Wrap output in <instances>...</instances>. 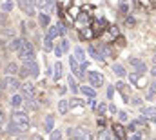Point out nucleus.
I'll list each match as a JSON object with an SVG mask.
<instances>
[{"instance_id":"nucleus-1","label":"nucleus","mask_w":156,"mask_h":140,"mask_svg":"<svg viewBox=\"0 0 156 140\" xmlns=\"http://www.w3.org/2000/svg\"><path fill=\"white\" fill-rule=\"evenodd\" d=\"M18 57H20V60H22L24 64L35 60V47H33V44L27 42V40H24V42H22V47L18 49Z\"/></svg>"},{"instance_id":"nucleus-2","label":"nucleus","mask_w":156,"mask_h":140,"mask_svg":"<svg viewBox=\"0 0 156 140\" xmlns=\"http://www.w3.org/2000/svg\"><path fill=\"white\" fill-rule=\"evenodd\" d=\"M11 122L16 124V127L20 129V133H26V131L29 129V118H27V113H24V111H16V113H13Z\"/></svg>"},{"instance_id":"nucleus-3","label":"nucleus","mask_w":156,"mask_h":140,"mask_svg":"<svg viewBox=\"0 0 156 140\" xmlns=\"http://www.w3.org/2000/svg\"><path fill=\"white\" fill-rule=\"evenodd\" d=\"M2 89H9V91H16V89H20V80L16 78V76H9V75H5V78L2 80Z\"/></svg>"},{"instance_id":"nucleus-4","label":"nucleus","mask_w":156,"mask_h":140,"mask_svg":"<svg viewBox=\"0 0 156 140\" xmlns=\"http://www.w3.org/2000/svg\"><path fill=\"white\" fill-rule=\"evenodd\" d=\"M18 6L27 17H35V0H18Z\"/></svg>"},{"instance_id":"nucleus-5","label":"nucleus","mask_w":156,"mask_h":140,"mask_svg":"<svg viewBox=\"0 0 156 140\" xmlns=\"http://www.w3.org/2000/svg\"><path fill=\"white\" fill-rule=\"evenodd\" d=\"M89 82H91V86L93 87H100L102 84H104V75L100 73V71H89Z\"/></svg>"},{"instance_id":"nucleus-6","label":"nucleus","mask_w":156,"mask_h":140,"mask_svg":"<svg viewBox=\"0 0 156 140\" xmlns=\"http://www.w3.org/2000/svg\"><path fill=\"white\" fill-rule=\"evenodd\" d=\"M129 64L136 69V73H140V75L147 73V66H145V62L140 60V58H129Z\"/></svg>"},{"instance_id":"nucleus-7","label":"nucleus","mask_w":156,"mask_h":140,"mask_svg":"<svg viewBox=\"0 0 156 140\" xmlns=\"http://www.w3.org/2000/svg\"><path fill=\"white\" fill-rule=\"evenodd\" d=\"M24 66H26V69H27V75H29V76H33V78H37V76H38L40 69H38V64H37L35 60H31V62H26Z\"/></svg>"},{"instance_id":"nucleus-8","label":"nucleus","mask_w":156,"mask_h":140,"mask_svg":"<svg viewBox=\"0 0 156 140\" xmlns=\"http://www.w3.org/2000/svg\"><path fill=\"white\" fill-rule=\"evenodd\" d=\"M73 137H75L76 140H91L89 131H87V129H83V127H76V129L73 131Z\"/></svg>"},{"instance_id":"nucleus-9","label":"nucleus","mask_w":156,"mask_h":140,"mask_svg":"<svg viewBox=\"0 0 156 140\" xmlns=\"http://www.w3.org/2000/svg\"><path fill=\"white\" fill-rule=\"evenodd\" d=\"M69 66H71V69H73V73H75V76H76V78H83V73H82L80 66H78V60L75 58V57H71V58H69Z\"/></svg>"},{"instance_id":"nucleus-10","label":"nucleus","mask_w":156,"mask_h":140,"mask_svg":"<svg viewBox=\"0 0 156 140\" xmlns=\"http://www.w3.org/2000/svg\"><path fill=\"white\" fill-rule=\"evenodd\" d=\"M20 89H22V95H24V97H33V95H35V86H33V84H29V82L22 84V86H20Z\"/></svg>"},{"instance_id":"nucleus-11","label":"nucleus","mask_w":156,"mask_h":140,"mask_svg":"<svg viewBox=\"0 0 156 140\" xmlns=\"http://www.w3.org/2000/svg\"><path fill=\"white\" fill-rule=\"evenodd\" d=\"M18 71H20V68H18V64H15V62H9V64L4 68V73L9 75V76H15Z\"/></svg>"},{"instance_id":"nucleus-12","label":"nucleus","mask_w":156,"mask_h":140,"mask_svg":"<svg viewBox=\"0 0 156 140\" xmlns=\"http://www.w3.org/2000/svg\"><path fill=\"white\" fill-rule=\"evenodd\" d=\"M44 129H45L47 133H51V131L55 129V116H53V115H47V116H45V120H44Z\"/></svg>"},{"instance_id":"nucleus-13","label":"nucleus","mask_w":156,"mask_h":140,"mask_svg":"<svg viewBox=\"0 0 156 140\" xmlns=\"http://www.w3.org/2000/svg\"><path fill=\"white\" fill-rule=\"evenodd\" d=\"M22 42H24L22 38H13V40L7 44V49H9V51H16V53H18V49L22 47Z\"/></svg>"},{"instance_id":"nucleus-14","label":"nucleus","mask_w":156,"mask_h":140,"mask_svg":"<svg viewBox=\"0 0 156 140\" xmlns=\"http://www.w3.org/2000/svg\"><path fill=\"white\" fill-rule=\"evenodd\" d=\"M58 35H62V29H60V26H51L49 29H47V38H51V40H55Z\"/></svg>"},{"instance_id":"nucleus-15","label":"nucleus","mask_w":156,"mask_h":140,"mask_svg":"<svg viewBox=\"0 0 156 140\" xmlns=\"http://www.w3.org/2000/svg\"><path fill=\"white\" fill-rule=\"evenodd\" d=\"M9 104H11V107H20V105L24 104V95H13L11 97V100H9Z\"/></svg>"},{"instance_id":"nucleus-16","label":"nucleus","mask_w":156,"mask_h":140,"mask_svg":"<svg viewBox=\"0 0 156 140\" xmlns=\"http://www.w3.org/2000/svg\"><path fill=\"white\" fill-rule=\"evenodd\" d=\"M80 91H82V95H83V97H87V98H94V97H96V91H94L93 87L80 86Z\"/></svg>"},{"instance_id":"nucleus-17","label":"nucleus","mask_w":156,"mask_h":140,"mask_svg":"<svg viewBox=\"0 0 156 140\" xmlns=\"http://www.w3.org/2000/svg\"><path fill=\"white\" fill-rule=\"evenodd\" d=\"M89 55H91L96 62H104V60H105V58H104V55H102V53H98L93 46H89Z\"/></svg>"},{"instance_id":"nucleus-18","label":"nucleus","mask_w":156,"mask_h":140,"mask_svg":"<svg viewBox=\"0 0 156 140\" xmlns=\"http://www.w3.org/2000/svg\"><path fill=\"white\" fill-rule=\"evenodd\" d=\"M113 131H115V135H116V138H125V129H123V127H122V126H120V124H115V126H113Z\"/></svg>"},{"instance_id":"nucleus-19","label":"nucleus","mask_w":156,"mask_h":140,"mask_svg":"<svg viewBox=\"0 0 156 140\" xmlns=\"http://www.w3.org/2000/svg\"><path fill=\"white\" fill-rule=\"evenodd\" d=\"M13 7H15V2H13V0H5V2L0 6V9H2L4 13H11V11H13Z\"/></svg>"},{"instance_id":"nucleus-20","label":"nucleus","mask_w":156,"mask_h":140,"mask_svg":"<svg viewBox=\"0 0 156 140\" xmlns=\"http://www.w3.org/2000/svg\"><path fill=\"white\" fill-rule=\"evenodd\" d=\"M113 73H115L116 76H120V78L127 75V73H125V68H123V66H120V64H113Z\"/></svg>"},{"instance_id":"nucleus-21","label":"nucleus","mask_w":156,"mask_h":140,"mask_svg":"<svg viewBox=\"0 0 156 140\" xmlns=\"http://www.w3.org/2000/svg\"><path fill=\"white\" fill-rule=\"evenodd\" d=\"M58 111H60V115H66L69 111V100H60L58 102Z\"/></svg>"},{"instance_id":"nucleus-22","label":"nucleus","mask_w":156,"mask_h":140,"mask_svg":"<svg viewBox=\"0 0 156 140\" xmlns=\"http://www.w3.org/2000/svg\"><path fill=\"white\" fill-rule=\"evenodd\" d=\"M38 24L42 26V28H47V26H49V15L40 13V15H38Z\"/></svg>"},{"instance_id":"nucleus-23","label":"nucleus","mask_w":156,"mask_h":140,"mask_svg":"<svg viewBox=\"0 0 156 140\" xmlns=\"http://www.w3.org/2000/svg\"><path fill=\"white\" fill-rule=\"evenodd\" d=\"M142 115L153 118V116H156V107H153V105H151V107H142Z\"/></svg>"},{"instance_id":"nucleus-24","label":"nucleus","mask_w":156,"mask_h":140,"mask_svg":"<svg viewBox=\"0 0 156 140\" xmlns=\"http://www.w3.org/2000/svg\"><path fill=\"white\" fill-rule=\"evenodd\" d=\"M75 58H76V60H80V62H85V53H83V49H82L80 46L75 49Z\"/></svg>"},{"instance_id":"nucleus-25","label":"nucleus","mask_w":156,"mask_h":140,"mask_svg":"<svg viewBox=\"0 0 156 140\" xmlns=\"http://www.w3.org/2000/svg\"><path fill=\"white\" fill-rule=\"evenodd\" d=\"M53 49H55V46H53V40L45 36V38H44V51H47V53H49V51H53Z\"/></svg>"},{"instance_id":"nucleus-26","label":"nucleus","mask_w":156,"mask_h":140,"mask_svg":"<svg viewBox=\"0 0 156 140\" xmlns=\"http://www.w3.org/2000/svg\"><path fill=\"white\" fill-rule=\"evenodd\" d=\"M60 76H62V64H60V62H56V64H55V73H53V78H55V80H58Z\"/></svg>"},{"instance_id":"nucleus-27","label":"nucleus","mask_w":156,"mask_h":140,"mask_svg":"<svg viewBox=\"0 0 156 140\" xmlns=\"http://www.w3.org/2000/svg\"><path fill=\"white\" fill-rule=\"evenodd\" d=\"M58 46L62 47V51H64V53H67V51H69V40H67V38H62V40L58 42Z\"/></svg>"},{"instance_id":"nucleus-28","label":"nucleus","mask_w":156,"mask_h":140,"mask_svg":"<svg viewBox=\"0 0 156 140\" xmlns=\"http://www.w3.org/2000/svg\"><path fill=\"white\" fill-rule=\"evenodd\" d=\"M96 140H113V138L109 137V133H107V131H104V129H102V131H98Z\"/></svg>"},{"instance_id":"nucleus-29","label":"nucleus","mask_w":156,"mask_h":140,"mask_svg":"<svg viewBox=\"0 0 156 140\" xmlns=\"http://www.w3.org/2000/svg\"><path fill=\"white\" fill-rule=\"evenodd\" d=\"M69 86H71V91H73V93H78L76 80H75V76H71V75H69Z\"/></svg>"},{"instance_id":"nucleus-30","label":"nucleus","mask_w":156,"mask_h":140,"mask_svg":"<svg viewBox=\"0 0 156 140\" xmlns=\"http://www.w3.org/2000/svg\"><path fill=\"white\" fill-rule=\"evenodd\" d=\"M154 95H156V80L153 82V84H151V86H149V93H147V98H153Z\"/></svg>"},{"instance_id":"nucleus-31","label":"nucleus","mask_w":156,"mask_h":140,"mask_svg":"<svg viewBox=\"0 0 156 140\" xmlns=\"http://www.w3.org/2000/svg\"><path fill=\"white\" fill-rule=\"evenodd\" d=\"M51 140H62V131L53 129V131H51Z\"/></svg>"},{"instance_id":"nucleus-32","label":"nucleus","mask_w":156,"mask_h":140,"mask_svg":"<svg viewBox=\"0 0 156 140\" xmlns=\"http://www.w3.org/2000/svg\"><path fill=\"white\" fill-rule=\"evenodd\" d=\"M120 9L123 13H129V0H120Z\"/></svg>"},{"instance_id":"nucleus-33","label":"nucleus","mask_w":156,"mask_h":140,"mask_svg":"<svg viewBox=\"0 0 156 140\" xmlns=\"http://www.w3.org/2000/svg\"><path fill=\"white\" fill-rule=\"evenodd\" d=\"M9 133H11V135H16V133H20V129L16 127V124H13V122L9 124Z\"/></svg>"},{"instance_id":"nucleus-34","label":"nucleus","mask_w":156,"mask_h":140,"mask_svg":"<svg viewBox=\"0 0 156 140\" xmlns=\"http://www.w3.org/2000/svg\"><path fill=\"white\" fill-rule=\"evenodd\" d=\"M118 116H120V120H122V122H127V120H129V115H127L125 111H120V113H118Z\"/></svg>"},{"instance_id":"nucleus-35","label":"nucleus","mask_w":156,"mask_h":140,"mask_svg":"<svg viewBox=\"0 0 156 140\" xmlns=\"http://www.w3.org/2000/svg\"><path fill=\"white\" fill-rule=\"evenodd\" d=\"M53 51H55V55H56V57H62V55H64V51H62V47H60L58 44H56V47H55Z\"/></svg>"},{"instance_id":"nucleus-36","label":"nucleus","mask_w":156,"mask_h":140,"mask_svg":"<svg viewBox=\"0 0 156 140\" xmlns=\"http://www.w3.org/2000/svg\"><path fill=\"white\" fill-rule=\"evenodd\" d=\"M127 140H142V135H140V133H134V135L127 137Z\"/></svg>"},{"instance_id":"nucleus-37","label":"nucleus","mask_w":156,"mask_h":140,"mask_svg":"<svg viewBox=\"0 0 156 140\" xmlns=\"http://www.w3.org/2000/svg\"><path fill=\"white\" fill-rule=\"evenodd\" d=\"M113 93H115V86H111V87L107 89V98H113Z\"/></svg>"},{"instance_id":"nucleus-38","label":"nucleus","mask_w":156,"mask_h":140,"mask_svg":"<svg viewBox=\"0 0 156 140\" xmlns=\"http://www.w3.org/2000/svg\"><path fill=\"white\" fill-rule=\"evenodd\" d=\"M96 109H98V113H100V115H104V113H105V104H100Z\"/></svg>"},{"instance_id":"nucleus-39","label":"nucleus","mask_w":156,"mask_h":140,"mask_svg":"<svg viewBox=\"0 0 156 140\" xmlns=\"http://www.w3.org/2000/svg\"><path fill=\"white\" fill-rule=\"evenodd\" d=\"M151 76H153V78H156V64H154V68L151 69Z\"/></svg>"},{"instance_id":"nucleus-40","label":"nucleus","mask_w":156,"mask_h":140,"mask_svg":"<svg viewBox=\"0 0 156 140\" xmlns=\"http://www.w3.org/2000/svg\"><path fill=\"white\" fill-rule=\"evenodd\" d=\"M109 109H111V113H116V107H115V104L109 105Z\"/></svg>"},{"instance_id":"nucleus-41","label":"nucleus","mask_w":156,"mask_h":140,"mask_svg":"<svg viewBox=\"0 0 156 140\" xmlns=\"http://www.w3.org/2000/svg\"><path fill=\"white\" fill-rule=\"evenodd\" d=\"M153 62H154V64H156V55H154V58H153Z\"/></svg>"},{"instance_id":"nucleus-42","label":"nucleus","mask_w":156,"mask_h":140,"mask_svg":"<svg viewBox=\"0 0 156 140\" xmlns=\"http://www.w3.org/2000/svg\"><path fill=\"white\" fill-rule=\"evenodd\" d=\"M153 120H154V124H156V116H153Z\"/></svg>"},{"instance_id":"nucleus-43","label":"nucleus","mask_w":156,"mask_h":140,"mask_svg":"<svg viewBox=\"0 0 156 140\" xmlns=\"http://www.w3.org/2000/svg\"><path fill=\"white\" fill-rule=\"evenodd\" d=\"M33 140H40V138H38V137H35V138H33Z\"/></svg>"},{"instance_id":"nucleus-44","label":"nucleus","mask_w":156,"mask_h":140,"mask_svg":"<svg viewBox=\"0 0 156 140\" xmlns=\"http://www.w3.org/2000/svg\"><path fill=\"white\" fill-rule=\"evenodd\" d=\"M113 140H120V138H116V137H115V138H113Z\"/></svg>"},{"instance_id":"nucleus-45","label":"nucleus","mask_w":156,"mask_h":140,"mask_svg":"<svg viewBox=\"0 0 156 140\" xmlns=\"http://www.w3.org/2000/svg\"><path fill=\"white\" fill-rule=\"evenodd\" d=\"M153 140H156V138H153Z\"/></svg>"}]
</instances>
